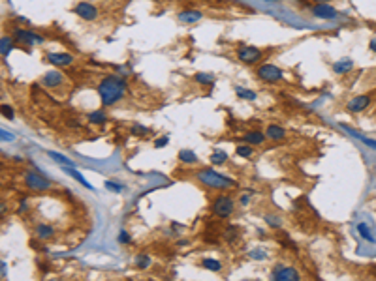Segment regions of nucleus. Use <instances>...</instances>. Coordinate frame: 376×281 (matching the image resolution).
Returning <instances> with one entry per match:
<instances>
[{"mask_svg":"<svg viewBox=\"0 0 376 281\" xmlns=\"http://www.w3.org/2000/svg\"><path fill=\"white\" fill-rule=\"evenodd\" d=\"M2 278H6V262L2 260Z\"/></svg>","mask_w":376,"mask_h":281,"instance_id":"44","label":"nucleus"},{"mask_svg":"<svg viewBox=\"0 0 376 281\" xmlns=\"http://www.w3.org/2000/svg\"><path fill=\"white\" fill-rule=\"evenodd\" d=\"M177 19L183 25H194V23L203 19V11L196 10V8H186V10H181L177 13Z\"/></svg>","mask_w":376,"mask_h":281,"instance_id":"14","label":"nucleus"},{"mask_svg":"<svg viewBox=\"0 0 376 281\" xmlns=\"http://www.w3.org/2000/svg\"><path fill=\"white\" fill-rule=\"evenodd\" d=\"M233 90H235L237 98H239V100H245V102H256V98H258V94L254 92V90H248V88L241 86V84H235Z\"/></svg>","mask_w":376,"mask_h":281,"instance_id":"26","label":"nucleus"},{"mask_svg":"<svg viewBox=\"0 0 376 281\" xmlns=\"http://www.w3.org/2000/svg\"><path fill=\"white\" fill-rule=\"evenodd\" d=\"M126 88H128V81L118 73H109L106 77H102L96 86L102 107L106 109V107L120 103V100H124L126 96Z\"/></svg>","mask_w":376,"mask_h":281,"instance_id":"1","label":"nucleus"},{"mask_svg":"<svg viewBox=\"0 0 376 281\" xmlns=\"http://www.w3.org/2000/svg\"><path fill=\"white\" fill-rule=\"evenodd\" d=\"M74 13L79 17V19H83V21H96L98 15H100V10H98V6H94L92 2H87V0H81V2H77L74 6Z\"/></svg>","mask_w":376,"mask_h":281,"instance_id":"10","label":"nucleus"},{"mask_svg":"<svg viewBox=\"0 0 376 281\" xmlns=\"http://www.w3.org/2000/svg\"><path fill=\"white\" fill-rule=\"evenodd\" d=\"M350 133H352V135H354L355 139H359L361 143H365V145L369 146V148H375V150H376V141H373V139H367V137L359 135V133H355V131H350Z\"/></svg>","mask_w":376,"mask_h":281,"instance_id":"39","label":"nucleus"},{"mask_svg":"<svg viewBox=\"0 0 376 281\" xmlns=\"http://www.w3.org/2000/svg\"><path fill=\"white\" fill-rule=\"evenodd\" d=\"M311 15H314L316 19H322V21H333L339 17V11L335 10L329 2H314L311 8Z\"/></svg>","mask_w":376,"mask_h":281,"instance_id":"9","label":"nucleus"},{"mask_svg":"<svg viewBox=\"0 0 376 281\" xmlns=\"http://www.w3.org/2000/svg\"><path fill=\"white\" fill-rule=\"evenodd\" d=\"M11 36L17 45H21L25 49H32V47H40L45 43V38L38 32L30 30V28H23V26H15L11 30Z\"/></svg>","mask_w":376,"mask_h":281,"instance_id":"4","label":"nucleus"},{"mask_svg":"<svg viewBox=\"0 0 376 281\" xmlns=\"http://www.w3.org/2000/svg\"><path fill=\"white\" fill-rule=\"evenodd\" d=\"M170 145V135H162L154 139V148H166Z\"/></svg>","mask_w":376,"mask_h":281,"instance_id":"38","label":"nucleus"},{"mask_svg":"<svg viewBox=\"0 0 376 281\" xmlns=\"http://www.w3.org/2000/svg\"><path fill=\"white\" fill-rule=\"evenodd\" d=\"M331 70H333V73H337V75H346V73H350L354 70V60H352V58H341V60L333 62Z\"/></svg>","mask_w":376,"mask_h":281,"instance_id":"19","label":"nucleus"},{"mask_svg":"<svg viewBox=\"0 0 376 281\" xmlns=\"http://www.w3.org/2000/svg\"><path fill=\"white\" fill-rule=\"evenodd\" d=\"M29 212V201L27 199H21L19 201V206H17V214L21 216V214H27Z\"/></svg>","mask_w":376,"mask_h":281,"instance_id":"40","label":"nucleus"},{"mask_svg":"<svg viewBox=\"0 0 376 281\" xmlns=\"http://www.w3.org/2000/svg\"><path fill=\"white\" fill-rule=\"evenodd\" d=\"M265 135H267L269 141H273V143H280V141H284L286 135H288V131H286V128L280 124H269L265 128Z\"/></svg>","mask_w":376,"mask_h":281,"instance_id":"16","label":"nucleus"},{"mask_svg":"<svg viewBox=\"0 0 376 281\" xmlns=\"http://www.w3.org/2000/svg\"><path fill=\"white\" fill-rule=\"evenodd\" d=\"M13 47H15L13 36L11 34H4L0 38V54H2V58H8V54L13 51Z\"/></svg>","mask_w":376,"mask_h":281,"instance_id":"22","label":"nucleus"},{"mask_svg":"<svg viewBox=\"0 0 376 281\" xmlns=\"http://www.w3.org/2000/svg\"><path fill=\"white\" fill-rule=\"evenodd\" d=\"M104 186H106V189L111 191V193H122V191H124V186L118 184V182H113V180H106Z\"/></svg>","mask_w":376,"mask_h":281,"instance_id":"35","label":"nucleus"},{"mask_svg":"<svg viewBox=\"0 0 376 281\" xmlns=\"http://www.w3.org/2000/svg\"><path fill=\"white\" fill-rule=\"evenodd\" d=\"M177 159H179L183 165H198V163H200V157L196 156V152L188 150V148H183V150H179V154H177Z\"/></svg>","mask_w":376,"mask_h":281,"instance_id":"21","label":"nucleus"},{"mask_svg":"<svg viewBox=\"0 0 376 281\" xmlns=\"http://www.w3.org/2000/svg\"><path fill=\"white\" fill-rule=\"evenodd\" d=\"M235 154L239 157H245V159H248V157L254 156V146L248 145V143H241V145H237Z\"/></svg>","mask_w":376,"mask_h":281,"instance_id":"31","label":"nucleus"},{"mask_svg":"<svg viewBox=\"0 0 376 281\" xmlns=\"http://www.w3.org/2000/svg\"><path fill=\"white\" fill-rule=\"evenodd\" d=\"M357 232H359V236L363 240H367V242H375V236H373V232H371V229H369V225L367 223H357Z\"/></svg>","mask_w":376,"mask_h":281,"instance_id":"33","label":"nucleus"},{"mask_svg":"<svg viewBox=\"0 0 376 281\" xmlns=\"http://www.w3.org/2000/svg\"><path fill=\"white\" fill-rule=\"evenodd\" d=\"M263 221H265L267 227H271V229H275V230L282 229V225H284V221H282V218H280L279 214H265V216H263Z\"/></svg>","mask_w":376,"mask_h":281,"instance_id":"28","label":"nucleus"},{"mask_svg":"<svg viewBox=\"0 0 376 281\" xmlns=\"http://www.w3.org/2000/svg\"><path fill=\"white\" fill-rule=\"evenodd\" d=\"M40 84L43 88H49V90H57L60 86H66V75L58 70H49V72L43 73V77L40 79Z\"/></svg>","mask_w":376,"mask_h":281,"instance_id":"11","label":"nucleus"},{"mask_svg":"<svg viewBox=\"0 0 376 281\" xmlns=\"http://www.w3.org/2000/svg\"><path fill=\"white\" fill-rule=\"evenodd\" d=\"M23 184L27 189L36 191V193H45V191L53 189V180L42 173H38V171H25L23 173Z\"/></svg>","mask_w":376,"mask_h":281,"instance_id":"3","label":"nucleus"},{"mask_svg":"<svg viewBox=\"0 0 376 281\" xmlns=\"http://www.w3.org/2000/svg\"><path fill=\"white\" fill-rule=\"evenodd\" d=\"M235 56L239 62L247 64V66H254L263 58V51L260 47H254V45H241L235 51Z\"/></svg>","mask_w":376,"mask_h":281,"instance_id":"7","label":"nucleus"},{"mask_svg":"<svg viewBox=\"0 0 376 281\" xmlns=\"http://www.w3.org/2000/svg\"><path fill=\"white\" fill-rule=\"evenodd\" d=\"M186 244H188V240H179L177 242V246H186Z\"/></svg>","mask_w":376,"mask_h":281,"instance_id":"45","label":"nucleus"},{"mask_svg":"<svg viewBox=\"0 0 376 281\" xmlns=\"http://www.w3.org/2000/svg\"><path fill=\"white\" fill-rule=\"evenodd\" d=\"M117 242L122 244V246H128V244H132V234H130L128 230H120L117 236Z\"/></svg>","mask_w":376,"mask_h":281,"instance_id":"37","label":"nucleus"},{"mask_svg":"<svg viewBox=\"0 0 376 281\" xmlns=\"http://www.w3.org/2000/svg\"><path fill=\"white\" fill-rule=\"evenodd\" d=\"M150 133V129L143 124H132L130 126V135L134 137H147Z\"/></svg>","mask_w":376,"mask_h":281,"instance_id":"32","label":"nucleus"},{"mask_svg":"<svg viewBox=\"0 0 376 281\" xmlns=\"http://www.w3.org/2000/svg\"><path fill=\"white\" fill-rule=\"evenodd\" d=\"M47 156L53 159L57 165L60 167H75V163L72 159H68L64 154H60V152H55V150H47Z\"/></svg>","mask_w":376,"mask_h":281,"instance_id":"27","label":"nucleus"},{"mask_svg":"<svg viewBox=\"0 0 376 281\" xmlns=\"http://www.w3.org/2000/svg\"><path fill=\"white\" fill-rule=\"evenodd\" d=\"M250 201H252V197H250L248 193H245V195H241V197H239V204H241V206H248V204H250Z\"/></svg>","mask_w":376,"mask_h":281,"instance_id":"42","label":"nucleus"},{"mask_svg":"<svg viewBox=\"0 0 376 281\" xmlns=\"http://www.w3.org/2000/svg\"><path fill=\"white\" fill-rule=\"evenodd\" d=\"M55 234H57V230H55V227L49 225V223H38V225L34 227V236L38 240H42V242L51 240Z\"/></svg>","mask_w":376,"mask_h":281,"instance_id":"17","label":"nucleus"},{"mask_svg":"<svg viewBox=\"0 0 376 281\" xmlns=\"http://www.w3.org/2000/svg\"><path fill=\"white\" fill-rule=\"evenodd\" d=\"M62 171H64L66 175H70V177L74 178L77 184H81V186H85L87 189L94 191V187H92V184H88V182H87V178L83 177V175H81V173H79V171H77L75 167H62Z\"/></svg>","mask_w":376,"mask_h":281,"instance_id":"23","label":"nucleus"},{"mask_svg":"<svg viewBox=\"0 0 376 281\" xmlns=\"http://www.w3.org/2000/svg\"><path fill=\"white\" fill-rule=\"evenodd\" d=\"M265 141H267V135H265V131H261V129H248L247 133L241 137V143H248V145H252V146L265 145Z\"/></svg>","mask_w":376,"mask_h":281,"instance_id":"15","label":"nucleus"},{"mask_svg":"<svg viewBox=\"0 0 376 281\" xmlns=\"http://www.w3.org/2000/svg\"><path fill=\"white\" fill-rule=\"evenodd\" d=\"M222 238L228 242V244H237L239 242V238H241V230H239V227L237 225H228L224 230H222Z\"/></svg>","mask_w":376,"mask_h":281,"instance_id":"24","label":"nucleus"},{"mask_svg":"<svg viewBox=\"0 0 376 281\" xmlns=\"http://www.w3.org/2000/svg\"><path fill=\"white\" fill-rule=\"evenodd\" d=\"M369 49H371V51H373V52L376 54V38H373V40L369 42Z\"/></svg>","mask_w":376,"mask_h":281,"instance_id":"43","label":"nucleus"},{"mask_svg":"<svg viewBox=\"0 0 376 281\" xmlns=\"http://www.w3.org/2000/svg\"><path fill=\"white\" fill-rule=\"evenodd\" d=\"M314 2H329V0H314Z\"/></svg>","mask_w":376,"mask_h":281,"instance_id":"46","label":"nucleus"},{"mask_svg":"<svg viewBox=\"0 0 376 281\" xmlns=\"http://www.w3.org/2000/svg\"><path fill=\"white\" fill-rule=\"evenodd\" d=\"M200 264H202V268H205V270H209V272H213V274H220V272L224 270V264H222V260L213 259V257H203V259L200 260Z\"/></svg>","mask_w":376,"mask_h":281,"instance_id":"20","label":"nucleus"},{"mask_svg":"<svg viewBox=\"0 0 376 281\" xmlns=\"http://www.w3.org/2000/svg\"><path fill=\"white\" fill-rule=\"evenodd\" d=\"M267 2H277V0H267Z\"/></svg>","mask_w":376,"mask_h":281,"instance_id":"47","label":"nucleus"},{"mask_svg":"<svg viewBox=\"0 0 376 281\" xmlns=\"http://www.w3.org/2000/svg\"><path fill=\"white\" fill-rule=\"evenodd\" d=\"M267 257H269L267 251L261 250V248H254V250L248 251V259H252V260H265Z\"/></svg>","mask_w":376,"mask_h":281,"instance_id":"34","label":"nucleus"},{"mask_svg":"<svg viewBox=\"0 0 376 281\" xmlns=\"http://www.w3.org/2000/svg\"><path fill=\"white\" fill-rule=\"evenodd\" d=\"M194 83L202 84V86H213V84H215V75L200 72L194 75Z\"/></svg>","mask_w":376,"mask_h":281,"instance_id":"30","label":"nucleus"},{"mask_svg":"<svg viewBox=\"0 0 376 281\" xmlns=\"http://www.w3.org/2000/svg\"><path fill=\"white\" fill-rule=\"evenodd\" d=\"M0 137H2V141H4V143H6V141H8V143H11V141L15 139V135H13V133H10V131H6V129H0Z\"/></svg>","mask_w":376,"mask_h":281,"instance_id":"41","label":"nucleus"},{"mask_svg":"<svg viewBox=\"0 0 376 281\" xmlns=\"http://www.w3.org/2000/svg\"><path fill=\"white\" fill-rule=\"evenodd\" d=\"M371 96L369 94H359V96H354L352 100H348L346 102V111L348 113H361V111H365L367 107L371 105Z\"/></svg>","mask_w":376,"mask_h":281,"instance_id":"13","label":"nucleus"},{"mask_svg":"<svg viewBox=\"0 0 376 281\" xmlns=\"http://www.w3.org/2000/svg\"><path fill=\"white\" fill-rule=\"evenodd\" d=\"M256 77L267 84H279L284 81V70L277 64L271 62L260 64L258 70H256Z\"/></svg>","mask_w":376,"mask_h":281,"instance_id":"6","label":"nucleus"},{"mask_svg":"<svg viewBox=\"0 0 376 281\" xmlns=\"http://www.w3.org/2000/svg\"><path fill=\"white\" fill-rule=\"evenodd\" d=\"M87 122L92 126H106L109 120L108 113L104 111V109H96V111H90V113H87L85 115Z\"/></svg>","mask_w":376,"mask_h":281,"instance_id":"18","label":"nucleus"},{"mask_svg":"<svg viewBox=\"0 0 376 281\" xmlns=\"http://www.w3.org/2000/svg\"><path fill=\"white\" fill-rule=\"evenodd\" d=\"M194 178L207 189H213V191H226V189H231L237 187V182L228 175H222L215 171L213 167H203V169H198L194 173Z\"/></svg>","mask_w":376,"mask_h":281,"instance_id":"2","label":"nucleus"},{"mask_svg":"<svg viewBox=\"0 0 376 281\" xmlns=\"http://www.w3.org/2000/svg\"><path fill=\"white\" fill-rule=\"evenodd\" d=\"M209 161H211V165L213 167H220V165H224L226 161H228V154H226L224 150H213V154L209 156Z\"/></svg>","mask_w":376,"mask_h":281,"instance_id":"29","label":"nucleus"},{"mask_svg":"<svg viewBox=\"0 0 376 281\" xmlns=\"http://www.w3.org/2000/svg\"><path fill=\"white\" fill-rule=\"evenodd\" d=\"M134 266L138 270H149L150 266H152V259H150L149 253H138L134 257Z\"/></svg>","mask_w":376,"mask_h":281,"instance_id":"25","label":"nucleus"},{"mask_svg":"<svg viewBox=\"0 0 376 281\" xmlns=\"http://www.w3.org/2000/svg\"><path fill=\"white\" fill-rule=\"evenodd\" d=\"M235 212V201L233 197L226 195V193H220L216 197L211 199V214L218 219H228L233 216Z\"/></svg>","mask_w":376,"mask_h":281,"instance_id":"5","label":"nucleus"},{"mask_svg":"<svg viewBox=\"0 0 376 281\" xmlns=\"http://www.w3.org/2000/svg\"><path fill=\"white\" fill-rule=\"evenodd\" d=\"M0 111H2V116L4 118H8V120H13L15 118V111H13V107L8 103H2L0 105Z\"/></svg>","mask_w":376,"mask_h":281,"instance_id":"36","label":"nucleus"},{"mask_svg":"<svg viewBox=\"0 0 376 281\" xmlns=\"http://www.w3.org/2000/svg\"><path fill=\"white\" fill-rule=\"evenodd\" d=\"M271 280H277V281H299L301 280V274L293 266H288L284 262H279L273 266L271 270Z\"/></svg>","mask_w":376,"mask_h":281,"instance_id":"8","label":"nucleus"},{"mask_svg":"<svg viewBox=\"0 0 376 281\" xmlns=\"http://www.w3.org/2000/svg\"><path fill=\"white\" fill-rule=\"evenodd\" d=\"M45 62L55 66V68H70V66H74L75 56L68 51L47 52V54H45Z\"/></svg>","mask_w":376,"mask_h":281,"instance_id":"12","label":"nucleus"}]
</instances>
